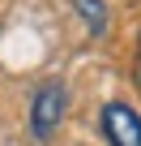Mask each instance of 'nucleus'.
I'll list each match as a JSON object with an SVG mask.
<instances>
[{
    "instance_id": "nucleus-4",
    "label": "nucleus",
    "mask_w": 141,
    "mask_h": 146,
    "mask_svg": "<svg viewBox=\"0 0 141 146\" xmlns=\"http://www.w3.org/2000/svg\"><path fill=\"white\" fill-rule=\"evenodd\" d=\"M137 86H141V35H137Z\"/></svg>"
},
{
    "instance_id": "nucleus-3",
    "label": "nucleus",
    "mask_w": 141,
    "mask_h": 146,
    "mask_svg": "<svg viewBox=\"0 0 141 146\" xmlns=\"http://www.w3.org/2000/svg\"><path fill=\"white\" fill-rule=\"evenodd\" d=\"M73 9H77L81 22L90 26V35H103V30H107V5H103V0H73Z\"/></svg>"
},
{
    "instance_id": "nucleus-1",
    "label": "nucleus",
    "mask_w": 141,
    "mask_h": 146,
    "mask_svg": "<svg viewBox=\"0 0 141 146\" xmlns=\"http://www.w3.org/2000/svg\"><path fill=\"white\" fill-rule=\"evenodd\" d=\"M64 108H68L64 82H43V86L34 90V99H30V133H34L39 142H47V137L60 129Z\"/></svg>"
},
{
    "instance_id": "nucleus-2",
    "label": "nucleus",
    "mask_w": 141,
    "mask_h": 146,
    "mask_svg": "<svg viewBox=\"0 0 141 146\" xmlns=\"http://www.w3.org/2000/svg\"><path fill=\"white\" fill-rule=\"evenodd\" d=\"M98 120H103V137H107L111 146H141V116H137L128 103H120V99L103 103Z\"/></svg>"
}]
</instances>
